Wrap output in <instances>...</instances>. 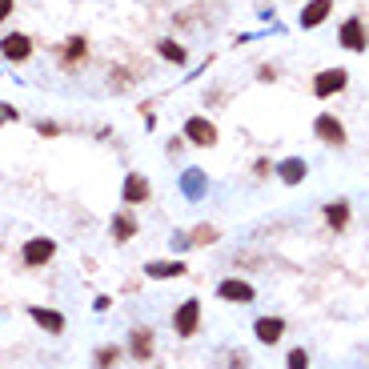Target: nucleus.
<instances>
[{"label":"nucleus","mask_w":369,"mask_h":369,"mask_svg":"<svg viewBox=\"0 0 369 369\" xmlns=\"http://www.w3.org/2000/svg\"><path fill=\"white\" fill-rule=\"evenodd\" d=\"M197 325H201V301L189 297V301H181L177 313H172V329H177V337H193Z\"/></svg>","instance_id":"f257e3e1"},{"label":"nucleus","mask_w":369,"mask_h":369,"mask_svg":"<svg viewBox=\"0 0 369 369\" xmlns=\"http://www.w3.org/2000/svg\"><path fill=\"white\" fill-rule=\"evenodd\" d=\"M313 133H317V141H325L329 148H341L345 145V124L333 117V112H321L317 121H313Z\"/></svg>","instance_id":"f03ea898"},{"label":"nucleus","mask_w":369,"mask_h":369,"mask_svg":"<svg viewBox=\"0 0 369 369\" xmlns=\"http://www.w3.org/2000/svg\"><path fill=\"white\" fill-rule=\"evenodd\" d=\"M52 253H57V241H49V237H33V241H25V249H20V261H25L28 269H37V265L52 261Z\"/></svg>","instance_id":"7ed1b4c3"},{"label":"nucleus","mask_w":369,"mask_h":369,"mask_svg":"<svg viewBox=\"0 0 369 369\" xmlns=\"http://www.w3.org/2000/svg\"><path fill=\"white\" fill-rule=\"evenodd\" d=\"M184 136L193 141L197 148H213L217 145V124L205 121V117H189V124H184Z\"/></svg>","instance_id":"20e7f679"},{"label":"nucleus","mask_w":369,"mask_h":369,"mask_svg":"<svg viewBox=\"0 0 369 369\" xmlns=\"http://www.w3.org/2000/svg\"><path fill=\"white\" fill-rule=\"evenodd\" d=\"M341 49H349V52H365L369 49V37H365L361 16H349V20L341 25Z\"/></svg>","instance_id":"39448f33"},{"label":"nucleus","mask_w":369,"mask_h":369,"mask_svg":"<svg viewBox=\"0 0 369 369\" xmlns=\"http://www.w3.org/2000/svg\"><path fill=\"white\" fill-rule=\"evenodd\" d=\"M345 81H349L345 69H325V73H317V81H313V93H317V97H333V93L345 88Z\"/></svg>","instance_id":"423d86ee"},{"label":"nucleus","mask_w":369,"mask_h":369,"mask_svg":"<svg viewBox=\"0 0 369 369\" xmlns=\"http://www.w3.org/2000/svg\"><path fill=\"white\" fill-rule=\"evenodd\" d=\"M217 297H221V301H237V305H249V301H253V285L249 281H237V277H229V281H221L217 285Z\"/></svg>","instance_id":"0eeeda50"},{"label":"nucleus","mask_w":369,"mask_h":369,"mask_svg":"<svg viewBox=\"0 0 369 369\" xmlns=\"http://www.w3.org/2000/svg\"><path fill=\"white\" fill-rule=\"evenodd\" d=\"M0 52H4V61H28L33 57V40L25 37V33H13V37H4L0 40Z\"/></svg>","instance_id":"6e6552de"},{"label":"nucleus","mask_w":369,"mask_h":369,"mask_svg":"<svg viewBox=\"0 0 369 369\" xmlns=\"http://www.w3.org/2000/svg\"><path fill=\"white\" fill-rule=\"evenodd\" d=\"M253 333H257L261 345H277V341L285 337V321H281V317H257Z\"/></svg>","instance_id":"1a4fd4ad"},{"label":"nucleus","mask_w":369,"mask_h":369,"mask_svg":"<svg viewBox=\"0 0 369 369\" xmlns=\"http://www.w3.org/2000/svg\"><path fill=\"white\" fill-rule=\"evenodd\" d=\"M121 197H124V205H141V201H148V181L141 177V172H129Z\"/></svg>","instance_id":"9d476101"},{"label":"nucleus","mask_w":369,"mask_h":369,"mask_svg":"<svg viewBox=\"0 0 369 369\" xmlns=\"http://www.w3.org/2000/svg\"><path fill=\"white\" fill-rule=\"evenodd\" d=\"M333 13V0H309L305 13H301V28H317L325 25V16Z\"/></svg>","instance_id":"9b49d317"},{"label":"nucleus","mask_w":369,"mask_h":369,"mask_svg":"<svg viewBox=\"0 0 369 369\" xmlns=\"http://www.w3.org/2000/svg\"><path fill=\"white\" fill-rule=\"evenodd\" d=\"M145 273L153 281H169V277H181L184 273V261H148Z\"/></svg>","instance_id":"f8f14e48"},{"label":"nucleus","mask_w":369,"mask_h":369,"mask_svg":"<svg viewBox=\"0 0 369 369\" xmlns=\"http://www.w3.org/2000/svg\"><path fill=\"white\" fill-rule=\"evenodd\" d=\"M28 313H33V321H37L40 329H49V333H64V317L57 313V309H40V305H33Z\"/></svg>","instance_id":"ddd939ff"},{"label":"nucleus","mask_w":369,"mask_h":369,"mask_svg":"<svg viewBox=\"0 0 369 369\" xmlns=\"http://www.w3.org/2000/svg\"><path fill=\"white\" fill-rule=\"evenodd\" d=\"M129 337H133V341H129L133 357H136V361H145V357L153 353V329H133Z\"/></svg>","instance_id":"4468645a"},{"label":"nucleus","mask_w":369,"mask_h":369,"mask_svg":"<svg viewBox=\"0 0 369 369\" xmlns=\"http://www.w3.org/2000/svg\"><path fill=\"white\" fill-rule=\"evenodd\" d=\"M325 221H329L333 229H345V225H349V201H329V205H325Z\"/></svg>","instance_id":"2eb2a0df"},{"label":"nucleus","mask_w":369,"mask_h":369,"mask_svg":"<svg viewBox=\"0 0 369 369\" xmlns=\"http://www.w3.org/2000/svg\"><path fill=\"white\" fill-rule=\"evenodd\" d=\"M277 172H281L285 184H297L301 177H305V160H301V157H289V160H281V165H277Z\"/></svg>","instance_id":"dca6fc26"},{"label":"nucleus","mask_w":369,"mask_h":369,"mask_svg":"<svg viewBox=\"0 0 369 369\" xmlns=\"http://www.w3.org/2000/svg\"><path fill=\"white\" fill-rule=\"evenodd\" d=\"M133 233H136L133 213H117V217H112V237H117V241H129Z\"/></svg>","instance_id":"f3484780"},{"label":"nucleus","mask_w":369,"mask_h":369,"mask_svg":"<svg viewBox=\"0 0 369 369\" xmlns=\"http://www.w3.org/2000/svg\"><path fill=\"white\" fill-rule=\"evenodd\" d=\"M217 241V229L213 225H197L193 233H189V245H213Z\"/></svg>","instance_id":"a211bd4d"},{"label":"nucleus","mask_w":369,"mask_h":369,"mask_svg":"<svg viewBox=\"0 0 369 369\" xmlns=\"http://www.w3.org/2000/svg\"><path fill=\"white\" fill-rule=\"evenodd\" d=\"M85 49H88L85 37H73L69 45H64V61H69V64H73V61H85Z\"/></svg>","instance_id":"6ab92c4d"},{"label":"nucleus","mask_w":369,"mask_h":369,"mask_svg":"<svg viewBox=\"0 0 369 369\" xmlns=\"http://www.w3.org/2000/svg\"><path fill=\"white\" fill-rule=\"evenodd\" d=\"M157 49H160V57H165V61H177V64H184V49L177 45V40H160Z\"/></svg>","instance_id":"aec40b11"},{"label":"nucleus","mask_w":369,"mask_h":369,"mask_svg":"<svg viewBox=\"0 0 369 369\" xmlns=\"http://www.w3.org/2000/svg\"><path fill=\"white\" fill-rule=\"evenodd\" d=\"M117 357H121V349H117V345L97 349V369H112V365H117Z\"/></svg>","instance_id":"412c9836"},{"label":"nucleus","mask_w":369,"mask_h":369,"mask_svg":"<svg viewBox=\"0 0 369 369\" xmlns=\"http://www.w3.org/2000/svg\"><path fill=\"white\" fill-rule=\"evenodd\" d=\"M285 369H309V353H305V349H289V357H285Z\"/></svg>","instance_id":"4be33fe9"},{"label":"nucleus","mask_w":369,"mask_h":369,"mask_svg":"<svg viewBox=\"0 0 369 369\" xmlns=\"http://www.w3.org/2000/svg\"><path fill=\"white\" fill-rule=\"evenodd\" d=\"M184 189H189V197H197V193H201V172L197 169L184 172Z\"/></svg>","instance_id":"5701e85b"},{"label":"nucleus","mask_w":369,"mask_h":369,"mask_svg":"<svg viewBox=\"0 0 369 369\" xmlns=\"http://www.w3.org/2000/svg\"><path fill=\"white\" fill-rule=\"evenodd\" d=\"M8 121H16V109H13V105H4V100H0V124H8Z\"/></svg>","instance_id":"b1692460"},{"label":"nucleus","mask_w":369,"mask_h":369,"mask_svg":"<svg viewBox=\"0 0 369 369\" xmlns=\"http://www.w3.org/2000/svg\"><path fill=\"white\" fill-rule=\"evenodd\" d=\"M37 133H45V136H57V133H61V129H57V124H52V121H40V124H37Z\"/></svg>","instance_id":"393cba45"},{"label":"nucleus","mask_w":369,"mask_h":369,"mask_svg":"<svg viewBox=\"0 0 369 369\" xmlns=\"http://www.w3.org/2000/svg\"><path fill=\"white\" fill-rule=\"evenodd\" d=\"M16 0H0V20H8V13H13Z\"/></svg>","instance_id":"a878e982"}]
</instances>
